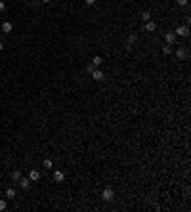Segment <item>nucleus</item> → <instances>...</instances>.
Listing matches in <instances>:
<instances>
[{"mask_svg":"<svg viewBox=\"0 0 191 212\" xmlns=\"http://www.w3.org/2000/svg\"><path fill=\"white\" fill-rule=\"evenodd\" d=\"M101 197H103V201H105V203H111L113 199H115V191H113L111 187H105V189L101 191Z\"/></svg>","mask_w":191,"mask_h":212,"instance_id":"nucleus-1","label":"nucleus"},{"mask_svg":"<svg viewBox=\"0 0 191 212\" xmlns=\"http://www.w3.org/2000/svg\"><path fill=\"white\" fill-rule=\"evenodd\" d=\"M187 56H189V52H187V48H185V46H180V48L176 50V58L180 59V61L187 59Z\"/></svg>","mask_w":191,"mask_h":212,"instance_id":"nucleus-2","label":"nucleus"},{"mask_svg":"<svg viewBox=\"0 0 191 212\" xmlns=\"http://www.w3.org/2000/svg\"><path fill=\"white\" fill-rule=\"evenodd\" d=\"M174 32H176V36H189V27L187 25H182V27H178Z\"/></svg>","mask_w":191,"mask_h":212,"instance_id":"nucleus-3","label":"nucleus"},{"mask_svg":"<svg viewBox=\"0 0 191 212\" xmlns=\"http://www.w3.org/2000/svg\"><path fill=\"white\" fill-rule=\"evenodd\" d=\"M17 185L19 187H21V189L23 191H27V189H29V187H31V180H27V178H19V182H17Z\"/></svg>","mask_w":191,"mask_h":212,"instance_id":"nucleus-4","label":"nucleus"},{"mask_svg":"<svg viewBox=\"0 0 191 212\" xmlns=\"http://www.w3.org/2000/svg\"><path fill=\"white\" fill-rule=\"evenodd\" d=\"M92 79H94V80H97V82H101V80H103V71L96 67L94 71H92Z\"/></svg>","mask_w":191,"mask_h":212,"instance_id":"nucleus-5","label":"nucleus"},{"mask_svg":"<svg viewBox=\"0 0 191 212\" xmlns=\"http://www.w3.org/2000/svg\"><path fill=\"white\" fill-rule=\"evenodd\" d=\"M143 31H147V32H153V31H157V25L149 19V21H145V25H143Z\"/></svg>","mask_w":191,"mask_h":212,"instance_id":"nucleus-6","label":"nucleus"},{"mask_svg":"<svg viewBox=\"0 0 191 212\" xmlns=\"http://www.w3.org/2000/svg\"><path fill=\"white\" fill-rule=\"evenodd\" d=\"M164 40H166V44H174L176 42V32H166Z\"/></svg>","mask_w":191,"mask_h":212,"instance_id":"nucleus-7","label":"nucleus"},{"mask_svg":"<svg viewBox=\"0 0 191 212\" xmlns=\"http://www.w3.org/2000/svg\"><path fill=\"white\" fill-rule=\"evenodd\" d=\"M29 180H31V182L40 180V172H38V170H31V172H29Z\"/></svg>","mask_w":191,"mask_h":212,"instance_id":"nucleus-8","label":"nucleus"},{"mask_svg":"<svg viewBox=\"0 0 191 212\" xmlns=\"http://www.w3.org/2000/svg\"><path fill=\"white\" fill-rule=\"evenodd\" d=\"M54 180L55 182H63L65 180V174L61 172V170H55V172H54Z\"/></svg>","mask_w":191,"mask_h":212,"instance_id":"nucleus-9","label":"nucleus"},{"mask_svg":"<svg viewBox=\"0 0 191 212\" xmlns=\"http://www.w3.org/2000/svg\"><path fill=\"white\" fill-rule=\"evenodd\" d=\"M2 32H6V35H10V32H12V23L10 21H4L2 23Z\"/></svg>","mask_w":191,"mask_h":212,"instance_id":"nucleus-10","label":"nucleus"},{"mask_svg":"<svg viewBox=\"0 0 191 212\" xmlns=\"http://www.w3.org/2000/svg\"><path fill=\"white\" fill-rule=\"evenodd\" d=\"M19 178H21V170H14V172H12V182L17 183V182H19Z\"/></svg>","mask_w":191,"mask_h":212,"instance_id":"nucleus-11","label":"nucleus"},{"mask_svg":"<svg viewBox=\"0 0 191 212\" xmlns=\"http://www.w3.org/2000/svg\"><path fill=\"white\" fill-rule=\"evenodd\" d=\"M101 63H103V59H101V56H94V59H92V65H94V67H99Z\"/></svg>","mask_w":191,"mask_h":212,"instance_id":"nucleus-12","label":"nucleus"},{"mask_svg":"<svg viewBox=\"0 0 191 212\" xmlns=\"http://www.w3.org/2000/svg\"><path fill=\"white\" fill-rule=\"evenodd\" d=\"M162 54H164V56H170V54H172V44H166V46H162Z\"/></svg>","mask_w":191,"mask_h":212,"instance_id":"nucleus-13","label":"nucleus"},{"mask_svg":"<svg viewBox=\"0 0 191 212\" xmlns=\"http://www.w3.org/2000/svg\"><path fill=\"white\" fill-rule=\"evenodd\" d=\"M6 197H8V199H14V197H15V189H14V187L6 189Z\"/></svg>","mask_w":191,"mask_h":212,"instance_id":"nucleus-14","label":"nucleus"},{"mask_svg":"<svg viewBox=\"0 0 191 212\" xmlns=\"http://www.w3.org/2000/svg\"><path fill=\"white\" fill-rule=\"evenodd\" d=\"M42 166H44V168H52V166H54V164H52V161H50V159H44Z\"/></svg>","mask_w":191,"mask_h":212,"instance_id":"nucleus-15","label":"nucleus"},{"mask_svg":"<svg viewBox=\"0 0 191 212\" xmlns=\"http://www.w3.org/2000/svg\"><path fill=\"white\" fill-rule=\"evenodd\" d=\"M136 42V35H130L128 36V44H126V48H130V44H134Z\"/></svg>","mask_w":191,"mask_h":212,"instance_id":"nucleus-16","label":"nucleus"},{"mask_svg":"<svg viewBox=\"0 0 191 212\" xmlns=\"http://www.w3.org/2000/svg\"><path fill=\"white\" fill-rule=\"evenodd\" d=\"M141 19H143V21H149V19H151V14H149V12H143V14H141Z\"/></svg>","mask_w":191,"mask_h":212,"instance_id":"nucleus-17","label":"nucleus"},{"mask_svg":"<svg viewBox=\"0 0 191 212\" xmlns=\"http://www.w3.org/2000/svg\"><path fill=\"white\" fill-rule=\"evenodd\" d=\"M94 69H96V67H94L92 63H88V65H86V73H88V75H92V71H94Z\"/></svg>","mask_w":191,"mask_h":212,"instance_id":"nucleus-18","label":"nucleus"},{"mask_svg":"<svg viewBox=\"0 0 191 212\" xmlns=\"http://www.w3.org/2000/svg\"><path fill=\"white\" fill-rule=\"evenodd\" d=\"M6 206H8V203L4 199H0V210H6Z\"/></svg>","mask_w":191,"mask_h":212,"instance_id":"nucleus-19","label":"nucleus"},{"mask_svg":"<svg viewBox=\"0 0 191 212\" xmlns=\"http://www.w3.org/2000/svg\"><path fill=\"white\" fill-rule=\"evenodd\" d=\"M4 10H6V2H4V0H0V14H2Z\"/></svg>","mask_w":191,"mask_h":212,"instance_id":"nucleus-20","label":"nucleus"},{"mask_svg":"<svg viewBox=\"0 0 191 212\" xmlns=\"http://www.w3.org/2000/svg\"><path fill=\"white\" fill-rule=\"evenodd\" d=\"M178 4H180V6H187L189 0H178Z\"/></svg>","mask_w":191,"mask_h":212,"instance_id":"nucleus-21","label":"nucleus"},{"mask_svg":"<svg viewBox=\"0 0 191 212\" xmlns=\"http://www.w3.org/2000/svg\"><path fill=\"white\" fill-rule=\"evenodd\" d=\"M84 2H86L88 6H94V4H96V0H84Z\"/></svg>","mask_w":191,"mask_h":212,"instance_id":"nucleus-22","label":"nucleus"},{"mask_svg":"<svg viewBox=\"0 0 191 212\" xmlns=\"http://www.w3.org/2000/svg\"><path fill=\"white\" fill-rule=\"evenodd\" d=\"M4 48H6V46H4V42H2V40H0V52H2Z\"/></svg>","mask_w":191,"mask_h":212,"instance_id":"nucleus-23","label":"nucleus"},{"mask_svg":"<svg viewBox=\"0 0 191 212\" xmlns=\"http://www.w3.org/2000/svg\"><path fill=\"white\" fill-rule=\"evenodd\" d=\"M40 2H42V4H50L52 0H40Z\"/></svg>","mask_w":191,"mask_h":212,"instance_id":"nucleus-24","label":"nucleus"}]
</instances>
